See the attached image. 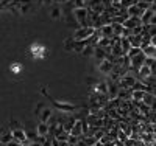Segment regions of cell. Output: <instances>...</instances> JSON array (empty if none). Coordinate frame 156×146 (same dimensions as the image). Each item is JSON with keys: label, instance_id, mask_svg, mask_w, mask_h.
I'll return each mask as SVG.
<instances>
[{"label": "cell", "instance_id": "12", "mask_svg": "<svg viewBox=\"0 0 156 146\" xmlns=\"http://www.w3.org/2000/svg\"><path fill=\"white\" fill-rule=\"evenodd\" d=\"M111 26H112V33H114V36L120 37L122 33H123V25H120V23H111Z\"/></svg>", "mask_w": 156, "mask_h": 146}, {"label": "cell", "instance_id": "5", "mask_svg": "<svg viewBox=\"0 0 156 146\" xmlns=\"http://www.w3.org/2000/svg\"><path fill=\"white\" fill-rule=\"evenodd\" d=\"M123 28H126V30H133V28H136V26H140L142 23H140V19L139 17H126L125 20H123Z\"/></svg>", "mask_w": 156, "mask_h": 146}, {"label": "cell", "instance_id": "18", "mask_svg": "<svg viewBox=\"0 0 156 146\" xmlns=\"http://www.w3.org/2000/svg\"><path fill=\"white\" fill-rule=\"evenodd\" d=\"M59 16H61V9H58V8L51 9V17H53V19H58Z\"/></svg>", "mask_w": 156, "mask_h": 146}, {"label": "cell", "instance_id": "15", "mask_svg": "<svg viewBox=\"0 0 156 146\" xmlns=\"http://www.w3.org/2000/svg\"><path fill=\"white\" fill-rule=\"evenodd\" d=\"M136 2H137V0H120V6L123 8V9H126L128 6H131V5H136Z\"/></svg>", "mask_w": 156, "mask_h": 146}, {"label": "cell", "instance_id": "1", "mask_svg": "<svg viewBox=\"0 0 156 146\" xmlns=\"http://www.w3.org/2000/svg\"><path fill=\"white\" fill-rule=\"evenodd\" d=\"M97 28H92V26H78L73 33V41H87L95 34Z\"/></svg>", "mask_w": 156, "mask_h": 146}, {"label": "cell", "instance_id": "8", "mask_svg": "<svg viewBox=\"0 0 156 146\" xmlns=\"http://www.w3.org/2000/svg\"><path fill=\"white\" fill-rule=\"evenodd\" d=\"M39 118H41V123H48L51 118H53V110L48 109V107H45V109L42 110V114H39Z\"/></svg>", "mask_w": 156, "mask_h": 146}, {"label": "cell", "instance_id": "9", "mask_svg": "<svg viewBox=\"0 0 156 146\" xmlns=\"http://www.w3.org/2000/svg\"><path fill=\"white\" fill-rule=\"evenodd\" d=\"M36 135L47 137L48 135V123H39L37 127H36Z\"/></svg>", "mask_w": 156, "mask_h": 146}, {"label": "cell", "instance_id": "22", "mask_svg": "<svg viewBox=\"0 0 156 146\" xmlns=\"http://www.w3.org/2000/svg\"><path fill=\"white\" fill-rule=\"evenodd\" d=\"M83 2H84V5H86V3H87V2H89V0H83Z\"/></svg>", "mask_w": 156, "mask_h": 146}, {"label": "cell", "instance_id": "16", "mask_svg": "<svg viewBox=\"0 0 156 146\" xmlns=\"http://www.w3.org/2000/svg\"><path fill=\"white\" fill-rule=\"evenodd\" d=\"M73 45H75V41H73V37H69L66 39V42H64V47H66V50H73Z\"/></svg>", "mask_w": 156, "mask_h": 146}, {"label": "cell", "instance_id": "2", "mask_svg": "<svg viewBox=\"0 0 156 146\" xmlns=\"http://www.w3.org/2000/svg\"><path fill=\"white\" fill-rule=\"evenodd\" d=\"M72 11L76 23L80 26H87V8H75Z\"/></svg>", "mask_w": 156, "mask_h": 146}, {"label": "cell", "instance_id": "6", "mask_svg": "<svg viewBox=\"0 0 156 146\" xmlns=\"http://www.w3.org/2000/svg\"><path fill=\"white\" fill-rule=\"evenodd\" d=\"M112 69H114V65H112V62H109V59H103L98 64V72L100 73H111Z\"/></svg>", "mask_w": 156, "mask_h": 146}, {"label": "cell", "instance_id": "4", "mask_svg": "<svg viewBox=\"0 0 156 146\" xmlns=\"http://www.w3.org/2000/svg\"><path fill=\"white\" fill-rule=\"evenodd\" d=\"M11 135H12V140H16L19 143H27V131H23L22 127H16L11 131Z\"/></svg>", "mask_w": 156, "mask_h": 146}, {"label": "cell", "instance_id": "3", "mask_svg": "<svg viewBox=\"0 0 156 146\" xmlns=\"http://www.w3.org/2000/svg\"><path fill=\"white\" fill-rule=\"evenodd\" d=\"M154 3L151 5V8L150 9H147V11H144L142 12V16H140V23L142 25H148V23H156V20H154Z\"/></svg>", "mask_w": 156, "mask_h": 146}, {"label": "cell", "instance_id": "17", "mask_svg": "<svg viewBox=\"0 0 156 146\" xmlns=\"http://www.w3.org/2000/svg\"><path fill=\"white\" fill-rule=\"evenodd\" d=\"M72 5H73V9H75V8H86V5H84L83 0H72Z\"/></svg>", "mask_w": 156, "mask_h": 146}, {"label": "cell", "instance_id": "20", "mask_svg": "<svg viewBox=\"0 0 156 146\" xmlns=\"http://www.w3.org/2000/svg\"><path fill=\"white\" fill-rule=\"evenodd\" d=\"M67 2H69V0H53V3H58V5H64Z\"/></svg>", "mask_w": 156, "mask_h": 146}, {"label": "cell", "instance_id": "14", "mask_svg": "<svg viewBox=\"0 0 156 146\" xmlns=\"http://www.w3.org/2000/svg\"><path fill=\"white\" fill-rule=\"evenodd\" d=\"M12 140V135H11V131L9 132H3L2 135H0V143H3V144H6L8 141H11Z\"/></svg>", "mask_w": 156, "mask_h": 146}, {"label": "cell", "instance_id": "10", "mask_svg": "<svg viewBox=\"0 0 156 146\" xmlns=\"http://www.w3.org/2000/svg\"><path fill=\"white\" fill-rule=\"evenodd\" d=\"M140 50L144 53V56H147V58H154V55H156V45H153V44H148Z\"/></svg>", "mask_w": 156, "mask_h": 146}, {"label": "cell", "instance_id": "13", "mask_svg": "<svg viewBox=\"0 0 156 146\" xmlns=\"http://www.w3.org/2000/svg\"><path fill=\"white\" fill-rule=\"evenodd\" d=\"M94 45H86L84 48H83V51H81V55L83 56H86V58H89V56H94Z\"/></svg>", "mask_w": 156, "mask_h": 146}, {"label": "cell", "instance_id": "19", "mask_svg": "<svg viewBox=\"0 0 156 146\" xmlns=\"http://www.w3.org/2000/svg\"><path fill=\"white\" fill-rule=\"evenodd\" d=\"M5 146H22V143H19V141H16V140H11V141H8Z\"/></svg>", "mask_w": 156, "mask_h": 146}, {"label": "cell", "instance_id": "21", "mask_svg": "<svg viewBox=\"0 0 156 146\" xmlns=\"http://www.w3.org/2000/svg\"><path fill=\"white\" fill-rule=\"evenodd\" d=\"M144 2H147V3H150V5H151V3H154V0H144Z\"/></svg>", "mask_w": 156, "mask_h": 146}, {"label": "cell", "instance_id": "11", "mask_svg": "<svg viewBox=\"0 0 156 146\" xmlns=\"http://www.w3.org/2000/svg\"><path fill=\"white\" fill-rule=\"evenodd\" d=\"M120 48H122V55H126L129 48H131V44H129L126 37H120Z\"/></svg>", "mask_w": 156, "mask_h": 146}, {"label": "cell", "instance_id": "7", "mask_svg": "<svg viewBox=\"0 0 156 146\" xmlns=\"http://www.w3.org/2000/svg\"><path fill=\"white\" fill-rule=\"evenodd\" d=\"M140 103H142V104H145L148 109H153V106H154V93L145 92V93H144V98H142Z\"/></svg>", "mask_w": 156, "mask_h": 146}]
</instances>
